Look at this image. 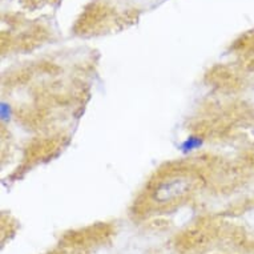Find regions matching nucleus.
<instances>
[{
	"mask_svg": "<svg viewBox=\"0 0 254 254\" xmlns=\"http://www.w3.org/2000/svg\"><path fill=\"white\" fill-rule=\"evenodd\" d=\"M191 189V181L185 177L172 178L169 181L162 182L160 187L156 189L154 199L160 203H166L172 200L181 197Z\"/></svg>",
	"mask_w": 254,
	"mask_h": 254,
	"instance_id": "1",
	"label": "nucleus"
},
{
	"mask_svg": "<svg viewBox=\"0 0 254 254\" xmlns=\"http://www.w3.org/2000/svg\"><path fill=\"white\" fill-rule=\"evenodd\" d=\"M0 117L3 121H7L11 117V106L7 102H1L0 104Z\"/></svg>",
	"mask_w": 254,
	"mask_h": 254,
	"instance_id": "3",
	"label": "nucleus"
},
{
	"mask_svg": "<svg viewBox=\"0 0 254 254\" xmlns=\"http://www.w3.org/2000/svg\"><path fill=\"white\" fill-rule=\"evenodd\" d=\"M201 145H203V139L201 137H199V136H191V137H188L187 140L182 143L180 148H181L184 153H189L196 151V149H199Z\"/></svg>",
	"mask_w": 254,
	"mask_h": 254,
	"instance_id": "2",
	"label": "nucleus"
}]
</instances>
